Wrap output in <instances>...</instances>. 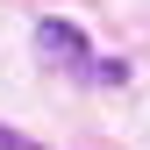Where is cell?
<instances>
[{"mask_svg": "<svg viewBox=\"0 0 150 150\" xmlns=\"http://www.w3.org/2000/svg\"><path fill=\"white\" fill-rule=\"evenodd\" d=\"M36 57L57 64V71H86V64H93V43H86V29H79V22L43 14V22H36Z\"/></svg>", "mask_w": 150, "mask_h": 150, "instance_id": "1", "label": "cell"}, {"mask_svg": "<svg viewBox=\"0 0 150 150\" xmlns=\"http://www.w3.org/2000/svg\"><path fill=\"white\" fill-rule=\"evenodd\" d=\"M86 71H93L100 86H129V57H93Z\"/></svg>", "mask_w": 150, "mask_h": 150, "instance_id": "2", "label": "cell"}, {"mask_svg": "<svg viewBox=\"0 0 150 150\" xmlns=\"http://www.w3.org/2000/svg\"><path fill=\"white\" fill-rule=\"evenodd\" d=\"M0 150H36L29 136H14V129H0Z\"/></svg>", "mask_w": 150, "mask_h": 150, "instance_id": "3", "label": "cell"}]
</instances>
